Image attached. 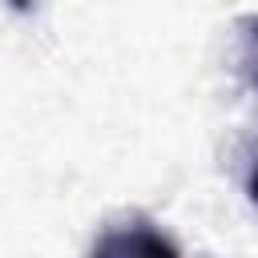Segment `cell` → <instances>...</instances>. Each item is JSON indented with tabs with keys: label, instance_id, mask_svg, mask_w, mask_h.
I'll return each instance as SVG.
<instances>
[{
	"label": "cell",
	"instance_id": "1",
	"mask_svg": "<svg viewBox=\"0 0 258 258\" xmlns=\"http://www.w3.org/2000/svg\"><path fill=\"white\" fill-rule=\"evenodd\" d=\"M93 250H101V254H173L177 246L153 226V222H145V218H133V230H121V226H113L105 238H97L93 242Z\"/></svg>",
	"mask_w": 258,
	"mask_h": 258
},
{
	"label": "cell",
	"instance_id": "2",
	"mask_svg": "<svg viewBox=\"0 0 258 258\" xmlns=\"http://www.w3.org/2000/svg\"><path fill=\"white\" fill-rule=\"evenodd\" d=\"M238 32H242V69H246V81H250V89H258V12L242 16Z\"/></svg>",
	"mask_w": 258,
	"mask_h": 258
},
{
	"label": "cell",
	"instance_id": "3",
	"mask_svg": "<svg viewBox=\"0 0 258 258\" xmlns=\"http://www.w3.org/2000/svg\"><path fill=\"white\" fill-rule=\"evenodd\" d=\"M246 194H250V202L258 206V141H254V153H250V169H246Z\"/></svg>",
	"mask_w": 258,
	"mask_h": 258
}]
</instances>
